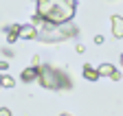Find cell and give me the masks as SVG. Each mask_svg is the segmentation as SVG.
I'll list each match as a JSON object with an SVG mask.
<instances>
[{"label":"cell","mask_w":123,"mask_h":116,"mask_svg":"<svg viewBox=\"0 0 123 116\" xmlns=\"http://www.w3.org/2000/svg\"><path fill=\"white\" fill-rule=\"evenodd\" d=\"M95 44H103V37L101 35H95Z\"/></svg>","instance_id":"13"},{"label":"cell","mask_w":123,"mask_h":116,"mask_svg":"<svg viewBox=\"0 0 123 116\" xmlns=\"http://www.w3.org/2000/svg\"><path fill=\"white\" fill-rule=\"evenodd\" d=\"M75 33H77V28L73 24H68V22L66 24H57V26L46 22L42 31H37V39H42V42H62V39L75 37Z\"/></svg>","instance_id":"3"},{"label":"cell","mask_w":123,"mask_h":116,"mask_svg":"<svg viewBox=\"0 0 123 116\" xmlns=\"http://www.w3.org/2000/svg\"><path fill=\"white\" fill-rule=\"evenodd\" d=\"M0 88H2V77H0Z\"/></svg>","instance_id":"17"},{"label":"cell","mask_w":123,"mask_h":116,"mask_svg":"<svg viewBox=\"0 0 123 116\" xmlns=\"http://www.w3.org/2000/svg\"><path fill=\"white\" fill-rule=\"evenodd\" d=\"M75 7V0H37V13L53 26L70 22Z\"/></svg>","instance_id":"1"},{"label":"cell","mask_w":123,"mask_h":116,"mask_svg":"<svg viewBox=\"0 0 123 116\" xmlns=\"http://www.w3.org/2000/svg\"><path fill=\"white\" fill-rule=\"evenodd\" d=\"M7 68H9V64H7V61H0V70H7Z\"/></svg>","instance_id":"15"},{"label":"cell","mask_w":123,"mask_h":116,"mask_svg":"<svg viewBox=\"0 0 123 116\" xmlns=\"http://www.w3.org/2000/svg\"><path fill=\"white\" fill-rule=\"evenodd\" d=\"M2 55H5V57H13V50H11V48H2Z\"/></svg>","instance_id":"11"},{"label":"cell","mask_w":123,"mask_h":116,"mask_svg":"<svg viewBox=\"0 0 123 116\" xmlns=\"http://www.w3.org/2000/svg\"><path fill=\"white\" fill-rule=\"evenodd\" d=\"M121 66H123V55H121Z\"/></svg>","instance_id":"18"},{"label":"cell","mask_w":123,"mask_h":116,"mask_svg":"<svg viewBox=\"0 0 123 116\" xmlns=\"http://www.w3.org/2000/svg\"><path fill=\"white\" fill-rule=\"evenodd\" d=\"M0 116H11V112L7 107H0Z\"/></svg>","instance_id":"12"},{"label":"cell","mask_w":123,"mask_h":116,"mask_svg":"<svg viewBox=\"0 0 123 116\" xmlns=\"http://www.w3.org/2000/svg\"><path fill=\"white\" fill-rule=\"evenodd\" d=\"M84 77H86L88 81H97L101 75H99V70H97V68H92L90 64H86V66H84Z\"/></svg>","instance_id":"7"},{"label":"cell","mask_w":123,"mask_h":116,"mask_svg":"<svg viewBox=\"0 0 123 116\" xmlns=\"http://www.w3.org/2000/svg\"><path fill=\"white\" fill-rule=\"evenodd\" d=\"M59 116H73V114H59Z\"/></svg>","instance_id":"16"},{"label":"cell","mask_w":123,"mask_h":116,"mask_svg":"<svg viewBox=\"0 0 123 116\" xmlns=\"http://www.w3.org/2000/svg\"><path fill=\"white\" fill-rule=\"evenodd\" d=\"M20 37H24V39H33V37H37V28H35L33 24L20 26Z\"/></svg>","instance_id":"6"},{"label":"cell","mask_w":123,"mask_h":116,"mask_svg":"<svg viewBox=\"0 0 123 116\" xmlns=\"http://www.w3.org/2000/svg\"><path fill=\"white\" fill-rule=\"evenodd\" d=\"M40 77V68L37 66H31V68H26L24 72H22V75H20V79L24 81V83H31V81H35Z\"/></svg>","instance_id":"4"},{"label":"cell","mask_w":123,"mask_h":116,"mask_svg":"<svg viewBox=\"0 0 123 116\" xmlns=\"http://www.w3.org/2000/svg\"><path fill=\"white\" fill-rule=\"evenodd\" d=\"M97 70H99V75H101V77H112L114 72H117L112 64H101V66H99Z\"/></svg>","instance_id":"9"},{"label":"cell","mask_w":123,"mask_h":116,"mask_svg":"<svg viewBox=\"0 0 123 116\" xmlns=\"http://www.w3.org/2000/svg\"><path fill=\"white\" fill-rule=\"evenodd\" d=\"M110 79H112V81H119V79H121V72H114V75H112Z\"/></svg>","instance_id":"14"},{"label":"cell","mask_w":123,"mask_h":116,"mask_svg":"<svg viewBox=\"0 0 123 116\" xmlns=\"http://www.w3.org/2000/svg\"><path fill=\"white\" fill-rule=\"evenodd\" d=\"M112 35L123 37V18L121 16H112Z\"/></svg>","instance_id":"5"},{"label":"cell","mask_w":123,"mask_h":116,"mask_svg":"<svg viewBox=\"0 0 123 116\" xmlns=\"http://www.w3.org/2000/svg\"><path fill=\"white\" fill-rule=\"evenodd\" d=\"M18 37H20V24H13V26L9 28V33H7V42H9V44H13Z\"/></svg>","instance_id":"8"},{"label":"cell","mask_w":123,"mask_h":116,"mask_svg":"<svg viewBox=\"0 0 123 116\" xmlns=\"http://www.w3.org/2000/svg\"><path fill=\"white\" fill-rule=\"evenodd\" d=\"M37 81L42 83V88H46V90H70L73 88V79L66 75L64 70L53 68V66H42Z\"/></svg>","instance_id":"2"},{"label":"cell","mask_w":123,"mask_h":116,"mask_svg":"<svg viewBox=\"0 0 123 116\" xmlns=\"http://www.w3.org/2000/svg\"><path fill=\"white\" fill-rule=\"evenodd\" d=\"M13 85H15V79L13 77H2V88H13Z\"/></svg>","instance_id":"10"}]
</instances>
